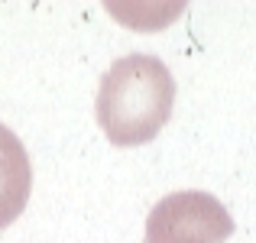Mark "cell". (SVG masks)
Segmentation results:
<instances>
[{
    "label": "cell",
    "mask_w": 256,
    "mask_h": 243,
    "mask_svg": "<svg viewBox=\"0 0 256 243\" xmlns=\"http://www.w3.org/2000/svg\"><path fill=\"white\" fill-rule=\"evenodd\" d=\"M32 192V168L26 146L10 126L0 124V230L23 214Z\"/></svg>",
    "instance_id": "obj_3"
},
{
    "label": "cell",
    "mask_w": 256,
    "mask_h": 243,
    "mask_svg": "<svg viewBox=\"0 0 256 243\" xmlns=\"http://www.w3.org/2000/svg\"><path fill=\"white\" fill-rule=\"evenodd\" d=\"M234 218L208 192L166 194L146 218V243H227Z\"/></svg>",
    "instance_id": "obj_2"
},
{
    "label": "cell",
    "mask_w": 256,
    "mask_h": 243,
    "mask_svg": "<svg viewBox=\"0 0 256 243\" xmlns=\"http://www.w3.org/2000/svg\"><path fill=\"white\" fill-rule=\"evenodd\" d=\"M175 78L156 56L133 52L107 68L98 88V124L114 146H143L172 117Z\"/></svg>",
    "instance_id": "obj_1"
}]
</instances>
